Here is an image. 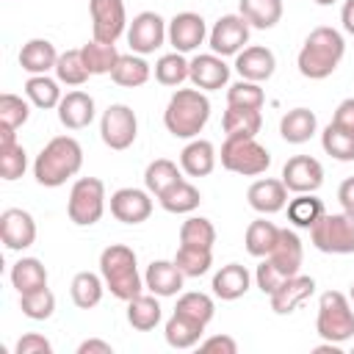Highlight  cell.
Returning a JSON list of instances; mask_svg holds the SVG:
<instances>
[{"mask_svg":"<svg viewBox=\"0 0 354 354\" xmlns=\"http://www.w3.org/2000/svg\"><path fill=\"white\" fill-rule=\"evenodd\" d=\"M343 55H346L343 33L329 28V25H321V28L310 30V36L304 39V44L299 50V58H296V66L304 77L324 80L340 66Z\"/></svg>","mask_w":354,"mask_h":354,"instance_id":"obj_1","label":"cell"},{"mask_svg":"<svg viewBox=\"0 0 354 354\" xmlns=\"http://www.w3.org/2000/svg\"><path fill=\"white\" fill-rule=\"evenodd\" d=\"M83 169V147L72 136L50 138L33 160V177L44 188H58Z\"/></svg>","mask_w":354,"mask_h":354,"instance_id":"obj_2","label":"cell"},{"mask_svg":"<svg viewBox=\"0 0 354 354\" xmlns=\"http://www.w3.org/2000/svg\"><path fill=\"white\" fill-rule=\"evenodd\" d=\"M210 119V100L202 88H177L163 111V124L174 138H196Z\"/></svg>","mask_w":354,"mask_h":354,"instance_id":"obj_3","label":"cell"},{"mask_svg":"<svg viewBox=\"0 0 354 354\" xmlns=\"http://www.w3.org/2000/svg\"><path fill=\"white\" fill-rule=\"evenodd\" d=\"M100 274L105 279V288L111 290V296L130 301L136 299L147 285L138 274V263H136V252L124 243H111L102 249L100 254Z\"/></svg>","mask_w":354,"mask_h":354,"instance_id":"obj_4","label":"cell"},{"mask_svg":"<svg viewBox=\"0 0 354 354\" xmlns=\"http://www.w3.org/2000/svg\"><path fill=\"white\" fill-rule=\"evenodd\" d=\"M315 332L329 343H346L354 337V307L340 290H326L318 299Z\"/></svg>","mask_w":354,"mask_h":354,"instance_id":"obj_5","label":"cell"},{"mask_svg":"<svg viewBox=\"0 0 354 354\" xmlns=\"http://www.w3.org/2000/svg\"><path fill=\"white\" fill-rule=\"evenodd\" d=\"M310 241L324 254H351L354 252V213H324L310 227Z\"/></svg>","mask_w":354,"mask_h":354,"instance_id":"obj_6","label":"cell"},{"mask_svg":"<svg viewBox=\"0 0 354 354\" xmlns=\"http://www.w3.org/2000/svg\"><path fill=\"white\" fill-rule=\"evenodd\" d=\"M69 221L77 227H91L105 213V185L100 177H77L72 183L69 199H66Z\"/></svg>","mask_w":354,"mask_h":354,"instance_id":"obj_7","label":"cell"},{"mask_svg":"<svg viewBox=\"0 0 354 354\" xmlns=\"http://www.w3.org/2000/svg\"><path fill=\"white\" fill-rule=\"evenodd\" d=\"M221 166L232 174L257 177L271 166V152L257 138H224Z\"/></svg>","mask_w":354,"mask_h":354,"instance_id":"obj_8","label":"cell"},{"mask_svg":"<svg viewBox=\"0 0 354 354\" xmlns=\"http://www.w3.org/2000/svg\"><path fill=\"white\" fill-rule=\"evenodd\" d=\"M100 136H102V144L116 149V152L133 147V141L138 136V119H136L133 108L124 102L108 105L102 119H100Z\"/></svg>","mask_w":354,"mask_h":354,"instance_id":"obj_9","label":"cell"},{"mask_svg":"<svg viewBox=\"0 0 354 354\" xmlns=\"http://www.w3.org/2000/svg\"><path fill=\"white\" fill-rule=\"evenodd\" d=\"M169 39V22L158 11H141L127 25V44L138 55H149Z\"/></svg>","mask_w":354,"mask_h":354,"instance_id":"obj_10","label":"cell"},{"mask_svg":"<svg viewBox=\"0 0 354 354\" xmlns=\"http://www.w3.org/2000/svg\"><path fill=\"white\" fill-rule=\"evenodd\" d=\"M249 30H252V25L241 14H224V17H218L216 25L207 33L210 53H216L221 58L224 55H238L249 44Z\"/></svg>","mask_w":354,"mask_h":354,"instance_id":"obj_11","label":"cell"},{"mask_svg":"<svg viewBox=\"0 0 354 354\" xmlns=\"http://www.w3.org/2000/svg\"><path fill=\"white\" fill-rule=\"evenodd\" d=\"M88 14H91V33L97 41L116 44V39L130 25L124 0H88Z\"/></svg>","mask_w":354,"mask_h":354,"instance_id":"obj_12","label":"cell"},{"mask_svg":"<svg viewBox=\"0 0 354 354\" xmlns=\"http://www.w3.org/2000/svg\"><path fill=\"white\" fill-rule=\"evenodd\" d=\"M282 183L293 194H315L324 185V166L313 155H293L282 166Z\"/></svg>","mask_w":354,"mask_h":354,"instance_id":"obj_13","label":"cell"},{"mask_svg":"<svg viewBox=\"0 0 354 354\" xmlns=\"http://www.w3.org/2000/svg\"><path fill=\"white\" fill-rule=\"evenodd\" d=\"M0 241L11 252H22L36 241V221L22 207H6L0 213Z\"/></svg>","mask_w":354,"mask_h":354,"instance_id":"obj_14","label":"cell"},{"mask_svg":"<svg viewBox=\"0 0 354 354\" xmlns=\"http://www.w3.org/2000/svg\"><path fill=\"white\" fill-rule=\"evenodd\" d=\"M111 216L122 224H141L152 216V194L147 188H119L111 194Z\"/></svg>","mask_w":354,"mask_h":354,"instance_id":"obj_15","label":"cell"},{"mask_svg":"<svg viewBox=\"0 0 354 354\" xmlns=\"http://www.w3.org/2000/svg\"><path fill=\"white\" fill-rule=\"evenodd\" d=\"M207 39V25L196 11H180L169 19V44L177 53H194Z\"/></svg>","mask_w":354,"mask_h":354,"instance_id":"obj_16","label":"cell"},{"mask_svg":"<svg viewBox=\"0 0 354 354\" xmlns=\"http://www.w3.org/2000/svg\"><path fill=\"white\" fill-rule=\"evenodd\" d=\"M188 80L202 88V91H216L221 86H227L230 80V66L224 64L221 55L216 53H202V55H194L188 61Z\"/></svg>","mask_w":354,"mask_h":354,"instance_id":"obj_17","label":"cell"},{"mask_svg":"<svg viewBox=\"0 0 354 354\" xmlns=\"http://www.w3.org/2000/svg\"><path fill=\"white\" fill-rule=\"evenodd\" d=\"M315 293V279L313 277H304V274H293V277H288L271 296H268V301H271V310L277 313V315H290L299 304H304L310 296Z\"/></svg>","mask_w":354,"mask_h":354,"instance_id":"obj_18","label":"cell"},{"mask_svg":"<svg viewBox=\"0 0 354 354\" xmlns=\"http://www.w3.org/2000/svg\"><path fill=\"white\" fill-rule=\"evenodd\" d=\"M277 69V58L268 47L263 44H252V47H243L238 55H235V72L243 77V80H254V83H263L274 75Z\"/></svg>","mask_w":354,"mask_h":354,"instance_id":"obj_19","label":"cell"},{"mask_svg":"<svg viewBox=\"0 0 354 354\" xmlns=\"http://www.w3.org/2000/svg\"><path fill=\"white\" fill-rule=\"evenodd\" d=\"M246 199H249V207L263 213V216H271V213H279L285 205H288V188L282 180H274V177H263V180H254L246 191Z\"/></svg>","mask_w":354,"mask_h":354,"instance_id":"obj_20","label":"cell"},{"mask_svg":"<svg viewBox=\"0 0 354 354\" xmlns=\"http://www.w3.org/2000/svg\"><path fill=\"white\" fill-rule=\"evenodd\" d=\"M94 97L86 91H66L58 102V122L66 130H83L94 122Z\"/></svg>","mask_w":354,"mask_h":354,"instance_id":"obj_21","label":"cell"},{"mask_svg":"<svg viewBox=\"0 0 354 354\" xmlns=\"http://www.w3.org/2000/svg\"><path fill=\"white\" fill-rule=\"evenodd\" d=\"M183 282H185V274L177 268L174 260H152L147 266V274H144V285L149 293L166 299V296H177L183 290Z\"/></svg>","mask_w":354,"mask_h":354,"instance_id":"obj_22","label":"cell"},{"mask_svg":"<svg viewBox=\"0 0 354 354\" xmlns=\"http://www.w3.org/2000/svg\"><path fill=\"white\" fill-rule=\"evenodd\" d=\"M213 293L224 301H235L241 296H246V290L252 288V274L246 266L241 263H227L213 274Z\"/></svg>","mask_w":354,"mask_h":354,"instance_id":"obj_23","label":"cell"},{"mask_svg":"<svg viewBox=\"0 0 354 354\" xmlns=\"http://www.w3.org/2000/svg\"><path fill=\"white\" fill-rule=\"evenodd\" d=\"M216 147L207 138H191L180 152V169L188 177H207L216 169Z\"/></svg>","mask_w":354,"mask_h":354,"instance_id":"obj_24","label":"cell"},{"mask_svg":"<svg viewBox=\"0 0 354 354\" xmlns=\"http://www.w3.org/2000/svg\"><path fill=\"white\" fill-rule=\"evenodd\" d=\"M58 55L61 53L55 50L53 41H47V39H30L19 50V66L28 75H47L50 69H55Z\"/></svg>","mask_w":354,"mask_h":354,"instance_id":"obj_25","label":"cell"},{"mask_svg":"<svg viewBox=\"0 0 354 354\" xmlns=\"http://www.w3.org/2000/svg\"><path fill=\"white\" fill-rule=\"evenodd\" d=\"M268 260H271L285 277L299 274V271H301V260H304L301 238H299L293 230H279V241H277V246L271 249Z\"/></svg>","mask_w":354,"mask_h":354,"instance_id":"obj_26","label":"cell"},{"mask_svg":"<svg viewBox=\"0 0 354 354\" xmlns=\"http://www.w3.org/2000/svg\"><path fill=\"white\" fill-rule=\"evenodd\" d=\"M221 127L227 138H254L263 127V116L254 108H232L227 105L221 116Z\"/></svg>","mask_w":354,"mask_h":354,"instance_id":"obj_27","label":"cell"},{"mask_svg":"<svg viewBox=\"0 0 354 354\" xmlns=\"http://www.w3.org/2000/svg\"><path fill=\"white\" fill-rule=\"evenodd\" d=\"M160 296L155 293H138L136 299L127 301V324L138 332H149L160 324L163 310H160Z\"/></svg>","mask_w":354,"mask_h":354,"instance_id":"obj_28","label":"cell"},{"mask_svg":"<svg viewBox=\"0 0 354 354\" xmlns=\"http://www.w3.org/2000/svg\"><path fill=\"white\" fill-rule=\"evenodd\" d=\"M315 130H318V119L310 108H293L279 122V136L288 144H304L315 136Z\"/></svg>","mask_w":354,"mask_h":354,"instance_id":"obj_29","label":"cell"},{"mask_svg":"<svg viewBox=\"0 0 354 354\" xmlns=\"http://www.w3.org/2000/svg\"><path fill=\"white\" fill-rule=\"evenodd\" d=\"M282 0H241L238 3V14L257 30H268L282 19Z\"/></svg>","mask_w":354,"mask_h":354,"instance_id":"obj_30","label":"cell"},{"mask_svg":"<svg viewBox=\"0 0 354 354\" xmlns=\"http://www.w3.org/2000/svg\"><path fill=\"white\" fill-rule=\"evenodd\" d=\"M158 202H160V207H163L166 213L180 216V213H194V210L199 207V202H202V194H199V188L191 185L188 180H180V183H174L171 188H166V191L158 196Z\"/></svg>","mask_w":354,"mask_h":354,"instance_id":"obj_31","label":"cell"},{"mask_svg":"<svg viewBox=\"0 0 354 354\" xmlns=\"http://www.w3.org/2000/svg\"><path fill=\"white\" fill-rule=\"evenodd\" d=\"M202 332H205L202 324H196V321H191L188 315H180V313H171V318L163 326L166 343L171 348H194V346H199Z\"/></svg>","mask_w":354,"mask_h":354,"instance_id":"obj_32","label":"cell"},{"mask_svg":"<svg viewBox=\"0 0 354 354\" xmlns=\"http://www.w3.org/2000/svg\"><path fill=\"white\" fill-rule=\"evenodd\" d=\"M149 75H152V69L144 61V55L130 53V55H119V61H116V66L111 72V80L116 86H124V88H138V86H144L149 80Z\"/></svg>","mask_w":354,"mask_h":354,"instance_id":"obj_33","label":"cell"},{"mask_svg":"<svg viewBox=\"0 0 354 354\" xmlns=\"http://www.w3.org/2000/svg\"><path fill=\"white\" fill-rule=\"evenodd\" d=\"M277 241H279V227L266 218H254L243 235V246L252 257H268L271 249L277 246Z\"/></svg>","mask_w":354,"mask_h":354,"instance_id":"obj_34","label":"cell"},{"mask_svg":"<svg viewBox=\"0 0 354 354\" xmlns=\"http://www.w3.org/2000/svg\"><path fill=\"white\" fill-rule=\"evenodd\" d=\"M102 290H105V279L102 274H94V271H80L75 274L72 285H69V293H72V301L75 307L80 310H91L102 301Z\"/></svg>","mask_w":354,"mask_h":354,"instance_id":"obj_35","label":"cell"},{"mask_svg":"<svg viewBox=\"0 0 354 354\" xmlns=\"http://www.w3.org/2000/svg\"><path fill=\"white\" fill-rule=\"evenodd\" d=\"M11 285L17 293H30L39 288H47V268L36 257H19L11 266Z\"/></svg>","mask_w":354,"mask_h":354,"instance_id":"obj_36","label":"cell"},{"mask_svg":"<svg viewBox=\"0 0 354 354\" xmlns=\"http://www.w3.org/2000/svg\"><path fill=\"white\" fill-rule=\"evenodd\" d=\"M25 97L30 100V105L41 108V111H50V108H58L61 102V83L58 77H47V75H30L25 80Z\"/></svg>","mask_w":354,"mask_h":354,"instance_id":"obj_37","label":"cell"},{"mask_svg":"<svg viewBox=\"0 0 354 354\" xmlns=\"http://www.w3.org/2000/svg\"><path fill=\"white\" fill-rule=\"evenodd\" d=\"M180 180H183L180 169H177V163L169 160V158H155V160L147 166V171H144V188H147L152 196H160L166 188H171V185L180 183Z\"/></svg>","mask_w":354,"mask_h":354,"instance_id":"obj_38","label":"cell"},{"mask_svg":"<svg viewBox=\"0 0 354 354\" xmlns=\"http://www.w3.org/2000/svg\"><path fill=\"white\" fill-rule=\"evenodd\" d=\"M80 53H83L86 69H88L91 75H111L113 66H116V61H119V50H116V44L97 41V39H91L88 44H83Z\"/></svg>","mask_w":354,"mask_h":354,"instance_id":"obj_39","label":"cell"},{"mask_svg":"<svg viewBox=\"0 0 354 354\" xmlns=\"http://www.w3.org/2000/svg\"><path fill=\"white\" fill-rule=\"evenodd\" d=\"M324 202L313 194H296L290 202H288V221L293 227H301V230H310L321 216H324Z\"/></svg>","mask_w":354,"mask_h":354,"instance_id":"obj_40","label":"cell"},{"mask_svg":"<svg viewBox=\"0 0 354 354\" xmlns=\"http://www.w3.org/2000/svg\"><path fill=\"white\" fill-rule=\"evenodd\" d=\"M321 147L326 155H332L335 160H354V133L346 127H337L335 122H329L321 133Z\"/></svg>","mask_w":354,"mask_h":354,"instance_id":"obj_41","label":"cell"},{"mask_svg":"<svg viewBox=\"0 0 354 354\" xmlns=\"http://www.w3.org/2000/svg\"><path fill=\"white\" fill-rule=\"evenodd\" d=\"M55 77L64 86H83L91 77V72L86 69V61H83L80 47L77 50H64L58 55V61H55Z\"/></svg>","mask_w":354,"mask_h":354,"instance_id":"obj_42","label":"cell"},{"mask_svg":"<svg viewBox=\"0 0 354 354\" xmlns=\"http://www.w3.org/2000/svg\"><path fill=\"white\" fill-rule=\"evenodd\" d=\"M174 313H180V315H188L191 321H196V324L207 326V324L213 321V315H216V304H213V299H210L207 293L191 290V293H183V296L177 299V307H174Z\"/></svg>","mask_w":354,"mask_h":354,"instance_id":"obj_43","label":"cell"},{"mask_svg":"<svg viewBox=\"0 0 354 354\" xmlns=\"http://www.w3.org/2000/svg\"><path fill=\"white\" fill-rule=\"evenodd\" d=\"M180 243L183 246H202V249H213L216 243V227L210 218L205 216H191L183 221L180 227Z\"/></svg>","mask_w":354,"mask_h":354,"instance_id":"obj_44","label":"cell"},{"mask_svg":"<svg viewBox=\"0 0 354 354\" xmlns=\"http://www.w3.org/2000/svg\"><path fill=\"white\" fill-rule=\"evenodd\" d=\"M155 80L160 86H177L180 88L188 80V61H185V55L177 53V50L160 55L158 64H155Z\"/></svg>","mask_w":354,"mask_h":354,"instance_id":"obj_45","label":"cell"},{"mask_svg":"<svg viewBox=\"0 0 354 354\" xmlns=\"http://www.w3.org/2000/svg\"><path fill=\"white\" fill-rule=\"evenodd\" d=\"M30 116V100H22L19 94H0V130H19Z\"/></svg>","mask_w":354,"mask_h":354,"instance_id":"obj_46","label":"cell"},{"mask_svg":"<svg viewBox=\"0 0 354 354\" xmlns=\"http://www.w3.org/2000/svg\"><path fill=\"white\" fill-rule=\"evenodd\" d=\"M28 169V152L25 147L11 138V141H0V177L3 180H19Z\"/></svg>","mask_w":354,"mask_h":354,"instance_id":"obj_47","label":"cell"},{"mask_svg":"<svg viewBox=\"0 0 354 354\" xmlns=\"http://www.w3.org/2000/svg\"><path fill=\"white\" fill-rule=\"evenodd\" d=\"M174 263L177 268L185 274V277H202L210 271L213 266V249H202V246H183L177 249L174 254Z\"/></svg>","mask_w":354,"mask_h":354,"instance_id":"obj_48","label":"cell"},{"mask_svg":"<svg viewBox=\"0 0 354 354\" xmlns=\"http://www.w3.org/2000/svg\"><path fill=\"white\" fill-rule=\"evenodd\" d=\"M19 310L30 321H47L55 313V296L50 288H39L30 293H19Z\"/></svg>","mask_w":354,"mask_h":354,"instance_id":"obj_49","label":"cell"},{"mask_svg":"<svg viewBox=\"0 0 354 354\" xmlns=\"http://www.w3.org/2000/svg\"><path fill=\"white\" fill-rule=\"evenodd\" d=\"M263 102H266V94H263L260 83H254V80H243L241 77L238 83H232L227 88V105H232V108H254V111H260Z\"/></svg>","mask_w":354,"mask_h":354,"instance_id":"obj_50","label":"cell"},{"mask_svg":"<svg viewBox=\"0 0 354 354\" xmlns=\"http://www.w3.org/2000/svg\"><path fill=\"white\" fill-rule=\"evenodd\" d=\"M288 277L268 260V257H263V263L257 266V271H254V282H257V288L266 293V296H271L282 282H285Z\"/></svg>","mask_w":354,"mask_h":354,"instance_id":"obj_51","label":"cell"},{"mask_svg":"<svg viewBox=\"0 0 354 354\" xmlns=\"http://www.w3.org/2000/svg\"><path fill=\"white\" fill-rule=\"evenodd\" d=\"M14 354H53V343L39 332H28L17 340Z\"/></svg>","mask_w":354,"mask_h":354,"instance_id":"obj_52","label":"cell"},{"mask_svg":"<svg viewBox=\"0 0 354 354\" xmlns=\"http://www.w3.org/2000/svg\"><path fill=\"white\" fill-rule=\"evenodd\" d=\"M199 351H221V354H235V351H238V343H235L230 335H213V337L199 340Z\"/></svg>","mask_w":354,"mask_h":354,"instance_id":"obj_53","label":"cell"},{"mask_svg":"<svg viewBox=\"0 0 354 354\" xmlns=\"http://www.w3.org/2000/svg\"><path fill=\"white\" fill-rule=\"evenodd\" d=\"M332 122H335L337 127H346V130H351V133H354V97L343 100V102L335 108Z\"/></svg>","mask_w":354,"mask_h":354,"instance_id":"obj_54","label":"cell"},{"mask_svg":"<svg viewBox=\"0 0 354 354\" xmlns=\"http://www.w3.org/2000/svg\"><path fill=\"white\" fill-rule=\"evenodd\" d=\"M77 354H113V346L100 337H88L77 346Z\"/></svg>","mask_w":354,"mask_h":354,"instance_id":"obj_55","label":"cell"},{"mask_svg":"<svg viewBox=\"0 0 354 354\" xmlns=\"http://www.w3.org/2000/svg\"><path fill=\"white\" fill-rule=\"evenodd\" d=\"M337 202L343 205V210L354 213V177H346L337 188Z\"/></svg>","mask_w":354,"mask_h":354,"instance_id":"obj_56","label":"cell"},{"mask_svg":"<svg viewBox=\"0 0 354 354\" xmlns=\"http://www.w3.org/2000/svg\"><path fill=\"white\" fill-rule=\"evenodd\" d=\"M340 22H343V30L354 36V0H346L343 8H340Z\"/></svg>","mask_w":354,"mask_h":354,"instance_id":"obj_57","label":"cell"},{"mask_svg":"<svg viewBox=\"0 0 354 354\" xmlns=\"http://www.w3.org/2000/svg\"><path fill=\"white\" fill-rule=\"evenodd\" d=\"M313 351H315V354H326V351H329V354H343V351H340V343H329V340H326L324 346H315Z\"/></svg>","mask_w":354,"mask_h":354,"instance_id":"obj_58","label":"cell"},{"mask_svg":"<svg viewBox=\"0 0 354 354\" xmlns=\"http://www.w3.org/2000/svg\"><path fill=\"white\" fill-rule=\"evenodd\" d=\"M318 6H332V3H337V0H315Z\"/></svg>","mask_w":354,"mask_h":354,"instance_id":"obj_59","label":"cell"},{"mask_svg":"<svg viewBox=\"0 0 354 354\" xmlns=\"http://www.w3.org/2000/svg\"><path fill=\"white\" fill-rule=\"evenodd\" d=\"M348 299H351V304H354V285H351V290H348Z\"/></svg>","mask_w":354,"mask_h":354,"instance_id":"obj_60","label":"cell"}]
</instances>
